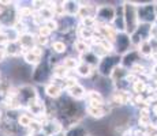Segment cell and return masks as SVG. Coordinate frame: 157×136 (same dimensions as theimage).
I'll use <instances>...</instances> for the list:
<instances>
[{
	"label": "cell",
	"mask_w": 157,
	"mask_h": 136,
	"mask_svg": "<svg viewBox=\"0 0 157 136\" xmlns=\"http://www.w3.org/2000/svg\"><path fill=\"white\" fill-rule=\"evenodd\" d=\"M57 106H59V114L63 116L68 121H75L82 117L85 113V108L81 106V102L75 101V99L70 98V97H62L57 99Z\"/></svg>",
	"instance_id": "1"
},
{
	"label": "cell",
	"mask_w": 157,
	"mask_h": 136,
	"mask_svg": "<svg viewBox=\"0 0 157 136\" xmlns=\"http://www.w3.org/2000/svg\"><path fill=\"white\" fill-rule=\"evenodd\" d=\"M120 64H122V56H119V54H116V53H109L100 60V64H98L96 71H97V74L102 78H111L112 72L119 67Z\"/></svg>",
	"instance_id": "2"
},
{
	"label": "cell",
	"mask_w": 157,
	"mask_h": 136,
	"mask_svg": "<svg viewBox=\"0 0 157 136\" xmlns=\"http://www.w3.org/2000/svg\"><path fill=\"white\" fill-rule=\"evenodd\" d=\"M123 11H124V22H126V33L131 35L140 26L138 20V6L132 2L123 3Z\"/></svg>",
	"instance_id": "3"
},
{
	"label": "cell",
	"mask_w": 157,
	"mask_h": 136,
	"mask_svg": "<svg viewBox=\"0 0 157 136\" xmlns=\"http://www.w3.org/2000/svg\"><path fill=\"white\" fill-rule=\"evenodd\" d=\"M17 98L19 101L21 106L25 109L29 104H32L33 101H36L38 97V93H37V89H36L33 84H29V83H23L21 86H17Z\"/></svg>",
	"instance_id": "4"
},
{
	"label": "cell",
	"mask_w": 157,
	"mask_h": 136,
	"mask_svg": "<svg viewBox=\"0 0 157 136\" xmlns=\"http://www.w3.org/2000/svg\"><path fill=\"white\" fill-rule=\"evenodd\" d=\"M51 79H53L52 67H51L49 61H48L47 59H44L43 63H40L38 65H36V67L33 68L32 80L37 84H48Z\"/></svg>",
	"instance_id": "5"
},
{
	"label": "cell",
	"mask_w": 157,
	"mask_h": 136,
	"mask_svg": "<svg viewBox=\"0 0 157 136\" xmlns=\"http://www.w3.org/2000/svg\"><path fill=\"white\" fill-rule=\"evenodd\" d=\"M152 30H153V25L140 23V26L137 27V30L130 35V37H131V44L138 48L142 42L149 41L150 38H152Z\"/></svg>",
	"instance_id": "6"
},
{
	"label": "cell",
	"mask_w": 157,
	"mask_h": 136,
	"mask_svg": "<svg viewBox=\"0 0 157 136\" xmlns=\"http://www.w3.org/2000/svg\"><path fill=\"white\" fill-rule=\"evenodd\" d=\"M115 17H116V8L113 6L104 4L98 6L96 11V20L102 25H112Z\"/></svg>",
	"instance_id": "7"
},
{
	"label": "cell",
	"mask_w": 157,
	"mask_h": 136,
	"mask_svg": "<svg viewBox=\"0 0 157 136\" xmlns=\"http://www.w3.org/2000/svg\"><path fill=\"white\" fill-rule=\"evenodd\" d=\"M157 19L156 7L152 3L138 6V20L140 23H146V25H153Z\"/></svg>",
	"instance_id": "8"
},
{
	"label": "cell",
	"mask_w": 157,
	"mask_h": 136,
	"mask_svg": "<svg viewBox=\"0 0 157 136\" xmlns=\"http://www.w3.org/2000/svg\"><path fill=\"white\" fill-rule=\"evenodd\" d=\"M131 37L127 33H117L116 38L113 41V53L119 54V56H124L127 52H130V46H131Z\"/></svg>",
	"instance_id": "9"
},
{
	"label": "cell",
	"mask_w": 157,
	"mask_h": 136,
	"mask_svg": "<svg viewBox=\"0 0 157 136\" xmlns=\"http://www.w3.org/2000/svg\"><path fill=\"white\" fill-rule=\"evenodd\" d=\"M44 56H45L44 48L36 46V48H33L32 50L23 52L22 59H23V63H26V64L32 65V67H36V65H38L40 63L44 61V59H45Z\"/></svg>",
	"instance_id": "10"
},
{
	"label": "cell",
	"mask_w": 157,
	"mask_h": 136,
	"mask_svg": "<svg viewBox=\"0 0 157 136\" xmlns=\"http://www.w3.org/2000/svg\"><path fill=\"white\" fill-rule=\"evenodd\" d=\"M43 132L47 136H55L64 132V125L59 119H47L43 121Z\"/></svg>",
	"instance_id": "11"
},
{
	"label": "cell",
	"mask_w": 157,
	"mask_h": 136,
	"mask_svg": "<svg viewBox=\"0 0 157 136\" xmlns=\"http://www.w3.org/2000/svg\"><path fill=\"white\" fill-rule=\"evenodd\" d=\"M44 93L49 99L57 101L59 98H62L63 97L64 87H63V84L59 83L57 80H52V82H49L48 84H45L44 86Z\"/></svg>",
	"instance_id": "12"
},
{
	"label": "cell",
	"mask_w": 157,
	"mask_h": 136,
	"mask_svg": "<svg viewBox=\"0 0 157 136\" xmlns=\"http://www.w3.org/2000/svg\"><path fill=\"white\" fill-rule=\"evenodd\" d=\"M140 60H141V54L138 52L137 49L134 50H130L124 54V56H122V67H124L126 69H128V71H131L132 67L137 64H140Z\"/></svg>",
	"instance_id": "13"
},
{
	"label": "cell",
	"mask_w": 157,
	"mask_h": 136,
	"mask_svg": "<svg viewBox=\"0 0 157 136\" xmlns=\"http://www.w3.org/2000/svg\"><path fill=\"white\" fill-rule=\"evenodd\" d=\"M85 113L87 114V116L92 117V119L101 120L102 117H105L108 113H109V108H108L107 105H102V106H92V105H86Z\"/></svg>",
	"instance_id": "14"
},
{
	"label": "cell",
	"mask_w": 157,
	"mask_h": 136,
	"mask_svg": "<svg viewBox=\"0 0 157 136\" xmlns=\"http://www.w3.org/2000/svg\"><path fill=\"white\" fill-rule=\"evenodd\" d=\"M19 45L22 46L23 52H28V50H32L33 48L37 46V42H36V34H33V33H25V34H22L19 37Z\"/></svg>",
	"instance_id": "15"
},
{
	"label": "cell",
	"mask_w": 157,
	"mask_h": 136,
	"mask_svg": "<svg viewBox=\"0 0 157 136\" xmlns=\"http://www.w3.org/2000/svg\"><path fill=\"white\" fill-rule=\"evenodd\" d=\"M66 93H67V95L70 97V98L75 99V101H78V102L82 101V99H85L86 95H87L86 89L81 83H77L75 86H72V87H70V89H67V90H66Z\"/></svg>",
	"instance_id": "16"
},
{
	"label": "cell",
	"mask_w": 157,
	"mask_h": 136,
	"mask_svg": "<svg viewBox=\"0 0 157 136\" xmlns=\"http://www.w3.org/2000/svg\"><path fill=\"white\" fill-rule=\"evenodd\" d=\"M112 27L117 33H126V22H124V11H123V6L116 8V17H115Z\"/></svg>",
	"instance_id": "17"
},
{
	"label": "cell",
	"mask_w": 157,
	"mask_h": 136,
	"mask_svg": "<svg viewBox=\"0 0 157 136\" xmlns=\"http://www.w3.org/2000/svg\"><path fill=\"white\" fill-rule=\"evenodd\" d=\"M89 135V129L86 125L79 123L71 124L67 129L64 131V136H87Z\"/></svg>",
	"instance_id": "18"
},
{
	"label": "cell",
	"mask_w": 157,
	"mask_h": 136,
	"mask_svg": "<svg viewBox=\"0 0 157 136\" xmlns=\"http://www.w3.org/2000/svg\"><path fill=\"white\" fill-rule=\"evenodd\" d=\"M78 59H79V61H83V63H86L87 65H90V67H93L94 69H97L98 67V64H100V57L97 56L94 52H93L92 49L89 50V52H86V53H83V54H81V56H78Z\"/></svg>",
	"instance_id": "19"
},
{
	"label": "cell",
	"mask_w": 157,
	"mask_h": 136,
	"mask_svg": "<svg viewBox=\"0 0 157 136\" xmlns=\"http://www.w3.org/2000/svg\"><path fill=\"white\" fill-rule=\"evenodd\" d=\"M4 52H6V56L7 57H19L23 54V49L22 46L19 45V42L15 41V42H10L7 46L4 48Z\"/></svg>",
	"instance_id": "20"
},
{
	"label": "cell",
	"mask_w": 157,
	"mask_h": 136,
	"mask_svg": "<svg viewBox=\"0 0 157 136\" xmlns=\"http://www.w3.org/2000/svg\"><path fill=\"white\" fill-rule=\"evenodd\" d=\"M75 75L77 76H79V78H90L93 74L96 72V69L93 68V67H90V65H87L86 63H83V61H79V64H78V67L75 68Z\"/></svg>",
	"instance_id": "21"
},
{
	"label": "cell",
	"mask_w": 157,
	"mask_h": 136,
	"mask_svg": "<svg viewBox=\"0 0 157 136\" xmlns=\"http://www.w3.org/2000/svg\"><path fill=\"white\" fill-rule=\"evenodd\" d=\"M79 10H81V2H75V0H67V2H64V13H66V15L78 18Z\"/></svg>",
	"instance_id": "22"
},
{
	"label": "cell",
	"mask_w": 157,
	"mask_h": 136,
	"mask_svg": "<svg viewBox=\"0 0 157 136\" xmlns=\"http://www.w3.org/2000/svg\"><path fill=\"white\" fill-rule=\"evenodd\" d=\"M86 98H87V102H94V104H101V105L105 104L104 95H102V93H100L97 89L89 90V91H87Z\"/></svg>",
	"instance_id": "23"
},
{
	"label": "cell",
	"mask_w": 157,
	"mask_h": 136,
	"mask_svg": "<svg viewBox=\"0 0 157 136\" xmlns=\"http://www.w3.org/2000/svg\"><path fill=\"white\" fill-rule=\"evenodd\" d=\"M51 50L56 54H62V53H66L67 52V44H66L63 40H53L51 41V45H49Z\"/></svg>",
	"instance_id": "24"
},
{
	"label": "cell",
	"mask_w": 157,
	"mask_h": 136,
	"mask_svg": "<svg viewBox=\"0 0 157 136\" xmlns=\"http://www.w3.org/2000/svg\"><path fill=\"white\" fill-rule=\"evenodd\" d=\"M72 46H74V50H77L78 56H81V54H83V53L89 52V50L92 49V45H90L89 42L82 41V40H78V38L74 41V44H72Z\"/></svg>",
	"instance_id": "25"
},
{
	"label": "cell",
	"mask_w": 157,
	"mask_h": 136,
	"mask_svg": "<svg viewBox=\"0 0 157 136\" xmlns=\"http://www.w3.org/2000/svg\"><path fill=\"white\" fill-rule=\"evenodd\" d=\"M33 120H34V119L30 116L28 112H23V113L19 114V117H18L17 123H18V125H19L22 129H29V127L32 125Z\"/></svg>",
	"instance_id": "26"
},
{
	"label": "cell",
	"mask_w": 157,
	"mask_h": 136,
	"mask_svg": "<svg viewBox=\"0 0 157 136\" xmlns=\"http://www.w3.org/2000/svg\"><path fill=\"white\" fill-rule=\"evenodd\" d=\"M137 50L140 52L141 56H145V57H147V56H150V54L153 53V45H152V41H145L142 42V44L140 45V46L137 48Z\"/></svg>",
	"instance_id": "27"
},
{
	"label": "cell",
	"mask_w": 157,
	"mask_h": 136,
	"mask_svg": "<svg viewBox=\"0 0 157 136\" xmlns=\"http://www.w3.org/2000/svg\"><path fill=\"white\" fill-rule=\"evenodd\" d=\"M62 64L64 65L66 68L68 69V71H75V68L78 67V64H79V59L78 57H72V56H68L66 57L64 60L62 61Z\"/></svg>",
	"instance_id": "28"
},
{
	"label": "cell",
	"mask_w": 157,
	"mask_h": 136,
	"mask_svg": "<svg viewBox=\"0 0 157 136\" xmlns=\"http://www.w3.org/2000/svg\"><path fill=\"white\" fill-rule=\"evenodd\" d=\"M52 30L49 29L47 25H41L40 27H37V35H41V37H47V38H49L51 37V34H52Z\"/></svg>",
	"instance_id": "29"
},
{
	"label": "cell",
	"mask_w": 157,
	"mask_h": 136,
	"mask_svg": "<svg viewBox=\"0 0 157 136\" xmlns=\"http://www.w3.org/2000/svg\"><path fill=\"white\" fill-rule=\"evenodd\" d=\"M132 89H134L135 93L141 94V93L144 91V89H145V83H144L142 80H135V82H132Z\"/></svg>",
	"instance_id": "30"
},
{
	"label": "cell",
	"mask_w": 157,
	"mask_h": 136,
	"mask_svg": "<svg viewBox=\"0 0 157 136\" xmlns=\"http://www.w3.org/2000/svg\"><path fill=\"white\" fill-rule=\"evenodd\" d=\"M29 136H47V135H45L43 131H40V132H34V134H30Z\"/></svg>",
	"instance_id": "31"
},
{
	"label": "cell",
	"mask_w": 157,
	"mask_h": 136,
	"mask_svg": "<svg viewBox=\"0 0 157 136\" xmlns=\"http://www.w3.org/2000/svg\"><path fill=\"white\" fill-rule=\"evenodd\" d=\"M55 136H64V132H62V134H59V135H55Z\"/></svg>",
	"instance_id": "32"
},
{
	"label": "cell",
	"mask_w": 157,
	"mask_h": 136,
	"mask_svg": "<svg viewBox=\"0 0 157 136\" xmlns=\"http://www.w3.org/2000/svg\"><path fill=\"white\" fill-rule=\"evenodd\" d=\"M2 117H3V113H2V112H0V120H2Z\"/></svg>",
	"instance_id": "33"
},
{
	"label": "cell",
	"mask_w": 157,
	"mask_h": 136,
	"mask_svg": "<svg viewBox=\"0 0 157 136\" xmlns=\"http://www.w3.org/2000/svg\"><path fill=\"white\" fill-rule=\"evenodd\" d=\"M87 136H96V135H93V134H89V135H87Z\"/></svg>",
	"instance_id": "34"
},
{
	"label": "cell",
	"mask_w": 157,
	"mask_h": 136,
	"mask_svg": "<svg viewBox=\"0 0 157 136\" xmlns=\"http://www.w3.org/2000/svg\"><path fill=\"white\" fill-rule=\"evenodd\" d=\"M155 7H156V15H157V6H155Z\"/></svg>",
	"instance_id": "35"
},
{
	"label": "cell",
	"mask_w": 157,
	"mask_h": 136,
	"mask_svg": "<svg viewBox=\"0 0 157 136\" xmlns=\"http://www.w3.org/2000/svg\"><path fill=\"white\" fill-rule=\"evenodd\" d=\"M0 76H2V71H0Z\"/></svg>",
	"instance_id": "36"
}]
</instances>
